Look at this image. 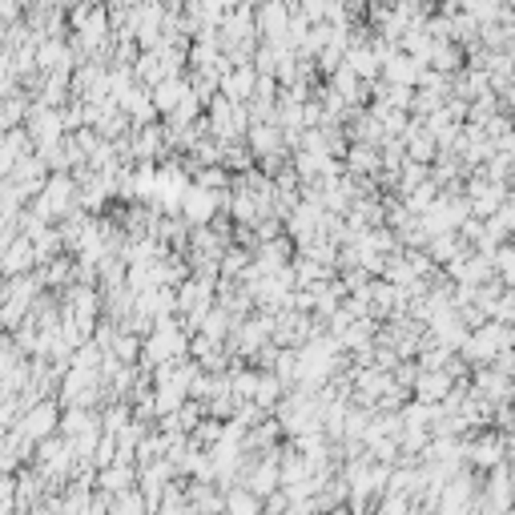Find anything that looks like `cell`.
Returning a JSON list of instances; mask_svg holds the SVG:
<instances>
[{
	"instance_id": "cell-1",
	"label": "cell",
	"mask_w": 515,
	"mask_h": 515,
	"mask_svg": "<svg viewBox=\"0 0 515 515\" xmlns=\"http://www.w3.org/2000/svg\"><path fill=\"white\" fill-rule=\"evenodd\" d=\"M225 503H230V512H234V515H254V512H258V499L246 495V491H234V495L225 499Z\"/></svg>"
}]
</instances>
